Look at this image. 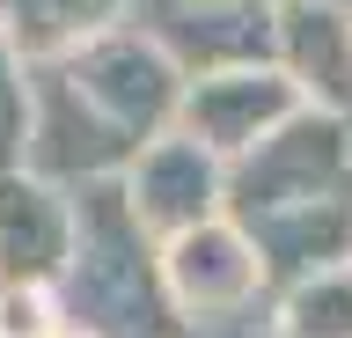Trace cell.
Returning a JSON list of instances; mask_svg holds the SVG:
<instances>
[{"instance_id": "cell-9", "label": "cell", "mask_w": 352, "mask_h": 338, "mask_svg": "<svg viewBox=\"0 0 352 338\" xmlns=\"http://www.w3.org/2000/svg\"><path fill=\"white\" fill-rule=\"evenodd\" d=\"M132 15V0H0V37L30 67H59Z\"/></svg>"}, {"instance_id": "cell-6", "label": "cell", "mask_w": 352, "mask_h": 338, "mask_svg": "<svg viewBox=\"0 0 352 338\" xmlns=\"http://www.w3.org/2000/svg\"><path fill=\"white\" fill-rule=\"evenodd\" d=\"M74 243H81V199H74V184H52L37 169H0V279L66 287Z\"/></svg>"}, {"instance_id": "cell-11", "label": "cell", "mask_w": 352, "mask_h": 338, "mask_svg": "<svg viewBox=\"0 0 352 338\" xmlns=\"http://www.w3.org/2000/svg\"><path fill=\"white\" fill-rule=\"evenodd\" d=\"M59 331H66V287L0 279V338H59Z\"/></svg>"}, {"instance_id": "cell-2", "label": "cell", "mask_w": 352, "mask_h": 338, "mask_svg": "<svg viewBox=\"0 0 352 338\" xmlns=\"http://www.w3.org/2000/svg\"><path fill=\"white\" fill-rule=\"evenodd\" d=\"M66 74H74V81L110 111V125H125L140 147L169 133L176 118H184V96H191L184 59H176L147 23H140V30H132V23L103 30L96 45H81L74 59H66Z\"/></svg>"}, {"instance_id": "cell-10", "label": "cell", "mask_w": 352, "mask_h": 338, "mask_svg": "<svg viewBox=\"0 0 352 338\" xmlns=\"http://www.w3.org/2000/svg\"><path fill=\"white\" fill-rule=\"evenodd\" d=\"M279 331L286 338H352V257L308 272L279 294Z\"/></svg>"}, {"instance_id": "cell-7", "label": "cell", "mask_w": 352, "mask_h": 338, "mask_svg": "<svg viewBox=\"0 0 352 338\" xmlns=\"http://www.w3.org/2000/svg\"><path fill=\"white\" fill-rule=\"evenodd\" d=\"M162 272H169L176 316H228L272 279L257 235H250L235 213H213V221L169 235V243H162Z\"/></svg>"}, {"instance_id": "cell-12", "label": "cell", "mask_w": 352, "mask_h": 338, "mask_svg": "<svg viewBox=\"0 0 352 338\" xmlns=\"http://www.w3.org/2000/svg\"><path fill=\"white\" fill-rule=\"evenodd\" d=\"M30 59L0 37V169H22L30 155Z\"/></svg>"}, {"instance_id": "cell-1", "label": "cell", "mask_w": 352, "mask_h": 338, "mask_svg": "<svg viewBox=\"0 0 352 338\" xmlns=\"http://www.w3.org/2000/svg\"><path fill=\"white\" fill-rule=\"evenodd\" d=\"M338 191H352V118L316 111V103H301L264 147L228 162V213L235 221L286 213V206H308V199H338Z\"/></svg>"}, {"instance_id": "cell-4", "label": "cell", "mask_w": 352, "mask_h": 338, "mask_svg": "<svg viewBox=\"0 0 352 338\" xmlns=\"http://www.w3.org/2000/svg\"><path fill=\"white\" fill-rule=\"evenodd\" d=\"M125 199H132V213L169 243V235H184V228L228 213V162H220L198 133L169 125L162 140H147V147L132 155Z\"/></svg>"}, {"instance_id": "cell-13", "label": "cell", "mask_w": 352, "mask_h": 338, "mask_svg": "<svg viewBox=\"0 0 352 338\" xmlns=\"http://www.w3.org/2000/svg\"><path fill=\"white\" fill-rule=\"evenodd\" d=\"M59 338H103V331H88V324H66V331Z\"/></svg>"}, {"instance_id": "cell-5", "label": "cell", "mask_w": 352, "mask_h": 338, "mask_svg": "<svg viewBox=\"0 0 352 338\" xmlns=\"http://www.w3.org/2000/svg\"><path fill=\"white\" fill-rule=\"evenodd\" d=\"M147 30L184 59V74L279 59V0H147Z\"/></svg>"}, {"instance_id": "cell-8", "label": "cell", "mask_w": 352, "mask_h": 338, "mask_svg": "<svg viewBox=\"0 0 352 338\" xmlns=\"http://www.w3.org/2000/svg\"><path fill=\"white\" fill-rule=\"evenodd\" d=\"M279 67L316 111L352 118V8L345 0H279Z\"/></svg>"}, {"instance_id": "cell-3", "label": "cell", "mask_w": 352, "mask_h": 338, "mask_svg": "<svg viewBox=\"0 0 352 338\" xmlns=\"http://www.w3.org/2000/svg\"><path fill=\"white\" fill-rule=\"evenodd\" d=\"M301 103L308 96L294 89V74H286L279 59H264V67H220V74H198L191 81L176 125L198 133L220 162H242L250 147H264V140L279 133Z\"/></svg>"}]
</instances>
